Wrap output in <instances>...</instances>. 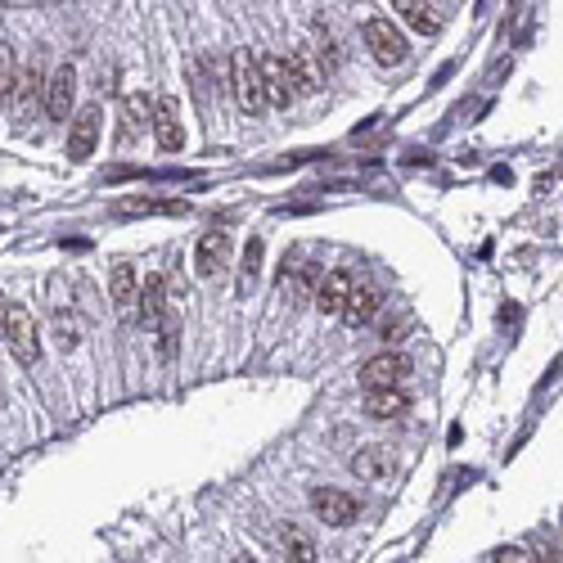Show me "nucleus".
Returning a JSON list of instances; mask_svg holds the SVG:
<instances>
[{
	"instance_id": "obj_24",
	"label": "nucleus",
	"mask_w": 563,
	"mask_h": 563,
	"mask_svg": "<svg viewBox=\"0 0 563 563\" xmlns=\"http://www.w3.org/2000/svg\"><path fill=\"white\" fill-rule=\"evenodd\" d=\"M127 212H176V217H181L185 203H181V199H172V203H158V199H131V203H127Z\"/></svg>"
},
{
	"instance_id": "obj_22",
	"label": "nucleus",
	"mask_w": 563,
	"mask_h": 563,
	"mask_svg": "<svg viewBox=\"0 0 563 563\" xmlns=\"http://www.w3.org/2000/svg\"><path fill=\"white\" fill-rule=\"evenodd\" d=\"M280 545H284V554H289V559H298V563H311V559H316V541H311L302 527H284Z\"/></svg>"
},
{
	"instance_id": "obj_3",
	"label": "nucleus",
	"mask_w": 563,
	"mask_h": 563,
	"mask_svg": "<svg viewBox=\"0 0 563 563\" xmlns=\"http://www.w3.org/2000/svg\"><path fill=\"white\" fill-rule=\"evenodd\" d=\"M361 37H365V50H370V55L379 59L383 68H397V64H406L410 46H406V37H401V32H397V23H392V19H365Z\"/></svg>"
},
{
	"instance_id": "obj_17",
	"label": "nucleus",
	"mask_w": 563,
	"mask_h": 563,
	"mask_svg": "<svg viewBox=\"0 0 563 563\" xmlns=\"http://www.w3.org/2000/svg\"><path fill=\"white\" fill-rule=\"evenodd\" d=\"M136 302H140V316H145V325H158V320L167 316V280H163V275H149L145 289L136 293Z\"/></svg>"
},
{
	"instance_id": "obj_1",
	"label": "nucleus",
	"mask_w": 563,
	"mask_h": 563,
	"mask_svg": "<svg viewBox=\"0 0 563 563\" xmlns=\"http://www.w3.org/2000/svg\"><path fill=\"white\" fill-rule=\"evenodd\" d=\"M230 86H235V100L244 113L262 118L271 109V95H266V77H262V59L253 50H235L230 55Z\"/></svg>"
},
{
	"instance_id": "obj_6",
	"label": "nucleus",
	"mask_w": 563,
	"mask_h": 563,
	"mask_svg": "<svg viewBox=\"0 0 563 563\" xmlns=\"http://www.w3.org/2000/svg\"><path fill=\"white\" fill-rule=\"evenodd\" d=\"M100 131H104L100 104H86L73 118V131H68V158H91L95 145H100Z\"/></svg>"
},
{
	"instance_id": "obj_10",
	"label": "nucleus",
	"mask_w": 563,
	"mask_h": 563,
	"mask_svg": "<svg viewBox=\"0 0 563 563\" xmlns=\"http://www.w3.org/2000/svg\"><path fill=\"white\" fill-rule=\"evenodd\" d=\"M262 77H266L271 109H289V104H298V91H293V77H289L284 55H262Z\"/></svg>"
},
{
	"instance_id": "obj_5",
	"label": "nucleus",
	"mask_w": 563,
	"mask_h": 563,
	"mask_svg": "<svg viewBox=\"0 0 563 563\" xmlns=\"http://www.w3.org/2000/svg\"><path fill=\"white\" fill-rule=\"evenodd\" d=\"M73 95H77V68L73 64H59L55 73L46 77V113L55 122L73 118Z\"/></svg>"
},
{
	"instance_id": "obj_11",
	"label": "nucleus",
	"mask_w": 563,
	"mask_h": 563,
	"mask_svg": "<svg viewBox=\"0 0 563 563\" xmlns=\"http://www.w3.org/2000/svg\"><path fill=\"white\" fill-rule=\"evenodd\" d=\"M352 271H343V266H338V271H329V275H320L316 280V311L320 316H338V311H343V302H347V293H352Z\"/></svg>"
},
{
	"instance_id": "obj_2",
	"label": "nucleus",
	"mask_w": 563,
	"mask_h": 563,
	"mask_svg": "<svg viewBox=\"0 0 563 563\" xmlns=\"http://www.w3.org/2000/svg\"><path fill=\"white\" fill-rule=\"evenodd\" d=\"M0 338H5V347L14 352V361H19V365H37V356H41V338H37V320H32V311H28V307L10 302Z\"/></svg>"
},
{
	"instance_id": "obj_4",
	"label": "nucleus",
	"mask_w": 563,
	"mask_h": 563,
	"mask_svg": "<svg viewBox=\"0 0 563 563\" xmlns=\"http://www.w3.org/2000/svg\"><path fill=\"white\" fill-rule=\"evenodd\" d=\"M149 122H154V140L163 154H176V149L185 145V127H181V104L172 100V95H158L154 104H149Z\"/></svg>"
},
{
	"instance_id": "obj_16",
	"label": "nucleus",
	"mask_w": 563,
	"mask_h": 563,
	"mask_svg": "<svg viewBox=\"0 0 563 563\" xmlns=\"http://www.w3.org/2000/svg\"><path fill=\"white\" fill-rule=\"evenodd\" d=\"M365 410H370L374 419H401L410 410V397L397 388H370V397H365Z\"/></svg>"
},
{
	"instance_id": "obj_19",
	"label": "nucleus",
	"mask_w": 563,
	"mask_h": 563,
	"mask_svg": "<svg viewBox=\"0 0 563 563\" xmlns=\"http://www.w3.org/2000/svg\"><path fill=\"white\" fill-rule=\"evenodd\" d=\"M149 122V100L145 95H127V104H122V131H118V145H131V140L145 131Z\"/></svg>"
},
{
	"instance_id": "obj_7",
	"label": "nucleus",
	"mask_w": 563,
	"mask_h": 563,
	"mask_svg": "<svg viewBox=\"0 0 563 563\" xmlns=\"http://www.w3.org/2000/svg\"><path fill=\"white\" fill-rule=\"evenodd\" d=\"M410 374V361L397 352H383V356H370V361L361 365V388H397L401 379Z\"/></svg>"
},
{
	"instance_id": "obj_25",
	"label": "nucleus",
	"mask_w": 563,
	"mask_h": 563,
	"mask_svg": "<svg viewBox=\"0 0 563 563\" xmlns=\"http://www.w3.org/2000/svg\"><path fill=\"white\" fill-rule=\"evenodd\" d=\"M5 311H10V302L0 298V329H5Z\"/></svg>"
},
{
	"instance_id": "obj_13",
	"label": "nucleus",
	"mask_w": 563,
	"mask_h": 563,
	"mask_svg": "<svg viewBox=\"0 0 563 563\" xmlns=\"http://www.w3.org/2000/svg\"><path fill=\"white\" fill-rule=\"evenodd\" d=\"M379 311H383L379 293H374L370 284H352V293H347V302H343V311H338V316H343L347 325H370Z\"/></svg>"
},
{
	"instance_id": "obj_9",
	"label": "nucleus",
	"mask_w": 563,
	"mask_h": 563,
	"mask_svg": "<svg viewBox=\"0 0 563 563\" xmlns=\"http://www.w3.org/2000/svg\"><path fill=\"white\" fill-rule=\"evenodd\" d=\"M230 266V235L226 230H208V235L199 239V248H194V271L203 275V280H212V275H221Z\"/></svg>"
},
{
	"instance_id": "obj_18",
	"label": "nucleus",
	"mask_w": 563,
	"mask_h": 563,
	"mask_svg": "<svg viewBox=\"0 0 563 563\" xmlns=\"http://www.w3.org/2000/svg\"><path fill=\"white\" fill-rule=\"evenodd\" d=\"M136 293H140V275H136V266H113V280H109V298H113V307L118 311H131L136 307Z\"/></svg>"
},
{
	"instance_id": "obj_23",
	"label": "nucleus",
	"mask_w": 563,
	"mask_h": 563,
	"mask_svg": "<svg viewBox=\"0 0 563 563\" xmlns=\"http://www.w3.org/2000/svg\"><path fill=\"white\" fill-rule=\"evenodd\" d=\"M262 275V239H248L244 248V280H239V293H248V284Z\"/></svg>"
},
{
	"instance_id": "obj_20",
	"label": "nucleus",
	"mask_w": 563,
	"mask_h": 563,
	"mask_svg": "<svg viewBox=\"0 0 563 563\" xmlns=\"http://www.w3.org/2000/svg\"><path fill=\"white\" fill-rule=\"evenodd\" d=\"M284 64H289V77H293V91H298V100L316 95L320 77H316V68L307 64V55H302V50H289V55H284Z\"/></svg>"
},
{
	"instance_id": "obj_8",
	"label": "nucleus",
	"mask_w": 563,
	"mask_h": 563,
	"mask_svg": "<svg viewBox=\"0 0 563 563\" xmlns=\"http://www.w3.org/2000/svg\"><path fill=\"white\" fill-rule=\"evenodd\" d=\"M311 509H316L329 527H347V523H356V514H361V505H356L347 491H334V487L311 491Z\"/></svg>"
},
{
	"instance_id": "obj_15",
	"label": "nucleus",
	"mask_w": 563,
	"mask_h": 563,
	"mask_svg": "<svg viewBox=\"0 0 563 563\" xmlns=\"http://www.w3.org/2000/svg\"><path fill=\"white\" fill-rule=\"evenodd\" d=\"M37 95L46 100V77H41V68H37V64H23L19 73H14V91H10L14 109L28 113L32 104H37Z\"/></svg>"
},
{
	"instance_id": "obj_12",
	"label": "nucleus",
	"mask_w": 563,
	"mask_h": 563,
	"mask_svg": "<svg viewBox=\"0 0 563 563\" xmlns=\"http://www.w3.org/2000/svg\"><path fill=\"white\" fill-rule=\"evenodd\" d=\"M392 14H397L410 32H419V37H433V32L442 28V19H437V10H433V0H392Z\"/></svg>"
},
{
	"instance_id": "obj_21",
	"label": "nucleus",
	"mask_w": 563,
	"mask_h": 563,
	"mask_svg": "<svg viewBox=\"0 0 563 563\" xmlns=\"http://www.w3.org/2000/svg\"><path fill=\"white\" fill-rule=\"evenodd\" d=\"M316 64H320V73H325V77H334L338 64H343V55H338V41H334V32H329L325 23H316Z\"/></svg>"
},
{
	"instance_id": "obj_14",
	"label": "nucleus",
	"mask_w": 563,
	"mask_h": 563,
	"mask_svg": "<svg viewBox=\"0 0 563 563\" xmlns=\"http://www.w3.org/2000/svg\"><path fill=\"white\" fill-rule=\"evenodd\" d=\"M392 469H397V460H392L388 446H361V451L352 455V473L365 482H383Z\"/></svg>"
}]
</instances>
